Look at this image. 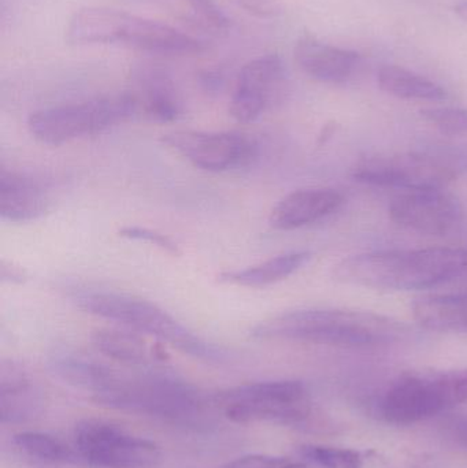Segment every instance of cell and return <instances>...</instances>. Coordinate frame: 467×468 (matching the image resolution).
Instances as JSON below:
<instances>
[{"instance_id":"6da1fadb","label":"cell","mask_w":467,"mask_h":468,"mask_svg":"<svg viewBox=\"0 0 467 468\" xmlns=\"http://www.w3.org/2000/svg\"><path fill=\"white\" fill-rule=\"evenodd\" d=\"M406 326L389 316L359 310H298L258 324L251 335L260 340H291L342 348H376L399 340Z\"/></svg>"},{"instance_id":"7a4b0ae2","label":"cell","mask_w":467,"mask_h":468,"mask_svg":"<svg viewBox=\"0 0 467 468\" xmlns=\"http://www.w3.org/2000/svg\"><path fill=\"white\" fill-rule=\"evenodd\" d=\"M466 270L467 250L435 247L350 256L334 266V277L364 288L417 291L446 282Z\"/></svg>"},{"instance_id":"3957f363","label":"cell","mask_w":467,"mask_h":468,"mask_svg":"<svg viewBox=\"0 0 467 468\" xmlns=\"http://www.w3.org/2000/svg\"><path fill=\"white\" fill-rule=\"evenodd\" d=\"M90 399L98 406L180 426L199 425L208 407L199 389L161 366L133 373L114 368L103 389Z\"/></svg>"},{"instance_id":"277c9868","label":"cell","mask_w":467,"mask_h":468,"mask_svg":"<svg viewBox=\"0 0 467 468\" xmlns=\"http://www.w3.org/2000/svg\"><path fill=\"white\" fill-rule=\"evenodd\" d=\"M71 302L90 315L115 322L139 335H150L183 354L207 363H225L229 352L186 329L177 319L148 300L92 288H71Z\"/></svg>"},{"instance_id":"5b68a950","label":"cell","mask_w":467,"mask_h":468,"mask_svg":"<svg viewBox=\"0 0 467 468\" xmlns=\"http://www.w3.org/2000/svg\"><path fill=\"white\" fill-rule=\"evenodd\" d=\"M66 40L76 46H126L162 55H196L205 41L164 22L109 7H85L69 19Z\"/></svg>"},{"instance_id":"8992f818","label":"cell","mask_w":467,"mask_h":468,"mask_svg":"<svg viewBox=\"0 0 467 468\" xmlns=\"http://www.w3.org/2000/svg\"><path fill=\"white\" fill-rule=\"evenodd\" d=\"M139 112L131 93L101 96L80 103L47 107L27 118L30 134L41 144L58 145L101 133Z\"/></svg>"},{"instance_id":"52a82bcc","label":"cell","mask_w":467,"mask_h":468,"mask_svg":"<svg viewBox=\"0 0 467 468\" xmlns=\"http://www.w3.org/2000/svg\"><path fill=\"white\" fill-rule=\"evenodd\" d=\"M213 404L227 420L241 425L260 422L302 425L312 414L306 387L299 381H265L217 393Z\"/></svg>"},{"instance_id":"ba28073f","label":"cell","mask_w":467,"mask_h":468,"mask_svg":"<svg viewBox=\"0 0 467 468\" xmlns=\"http://www.w3.org/2000/svg\"><path fill=\"white\" fill-rule=\"evenodd\" d=\"M467 401V368L400 377L381 401V415L392 425L430 420Z\"/></svg>"},{"instance_id":"9c48e42d","label":"cell","mask_w":467,"mask_h":468,"mask_svg":"<svg viewBox=\"0 0 467 468\" xmlns=\"http://www.w3.org/2000/svg\"><path fill=\"white\" fill-rule=\"evenodd\" d=\"M74 448L82 463L96 468H148L156 466L162 458L155 442L93 418L77 423Z\"/></svg>"},{"instance_id":"30bf717a","label":"cell","mask_w":467,"mask_h":468,"mask_svg":"<svg viewBox=\"0 0 467 468\" xmlns=\"http://www.w3.org/2000/svg\"><path fill=\"white\" fill-rule=\"evenodd\" d=\"M162 143L197 169L211 173L247 166L258 153L251 137L236 132H172Z\"/></svg>"},{"instance_id":"8fae6325","label":"cell","mask_w":467,"mask_h":468,"mask_svg":"<svg viewBox=\"0 0 467 468\" xmlns=\"http://www.w3.org/2000/svg\"><path fill=\"white\" fill-rule=\"evenodd\" d=\"M353 177L370 186L421 191L446 188L454 181L455 172L427 156L391 154L361 159L354 166Z\"/></svg>"},{"instance_id":"7c38bea8","label":"cell","mask_w":467,"mask_h":468,"mask_svg":"<svg viewBox=\"0 0 467 468\" xmlns=\"http://www.w3.org/2000/svg\"><path fill=\"white\" fill-rule=\"evenodd\" d=\"M287 84V68L279 55H262L249 60L239 73L230 101V115L238 122H254L281 101Z\"/></svg>"},{"instance_id":"4fadbf2b","label":"cell","mask_w":467,"mask_h":468,"mask_svg":"<svg viewBox=\"0 0 467 468\" xmlns=\"http://www.w3.org/2000/svg\"><path fill=\"white\" fill-rule=\"evenodd\" d=\"M389 217L405 229L427 236H444L460 222V202L444 189L408 191L392 200Z\"/></svg>"},{"instance_id":"5bb4252c","label":"cell","mask_w":467,"mask_h":468,"mask_svg":"<svg viewBox=\"0 0 467 468\" xmlns=\"http://www.w3.org/2000/svg\"><path fill=\"white\" fill-rule=\"evenodd\" d=\"M46 407L43 390L14 360L0 363V420L5 425L33 422Z\"/></svg>"},{"instance_id":"9a60e30c","label":"cell","mask_w":467,"mask_h":468,"mask_svg":"<svg viewBox=\"0 0 467 468\" xmlns=\"http://www.w3.org/2000/svg\"><path fill=\"white\" fill-rule=\"evenodd\" d=\"M49 188L27 173L0 170V217L14 224L36 221L51 208Z\"/></svg>"},{"instance_id":"2e32d148","label":"cell","mask_w":467,"mask_h":468,"mask_svg":"<svg viewBox=\"0 0 467 468\" xmlns=\"http://www.w3.org/2000/svg\"><path fill=\"white\" fill-rule=\"evenodd\" d=\"M343 202L345 197L336 189H298L274 206L269 222L274 229H299L331 216L342 207Z\"/></svg>"},{"instance_id":"e0dca14e","label":"cell","mask_w":467,"mask_h":468,"mask_svg":"<svg viewBox=\"0 0 467 468\" xmlns=\"http://www.w3.org/2000/svg\"><path fill=\"white\" fill-rule=\"evenodd\" d=\"M134 93L139 110L148 120L173 122L183 112V103L172 76L155 63H143L133 71Z\"/></svg>"},{"instance_id":"ac0fdd59","label":"cell","mask_w":467,"mask_h":468,"mask_svg":"<svg viewBox=\"0 0 467 468\" xmlns=\"http://www.w3.org/2000/svg\"><path fill=\"white\" fill-rule=\"evenodd\" d=\"M295 59L299 68L312 79L340 84L347 81L356 70L359 55L317 38L303 37L296 43Z\"/></svg>"},{"instance_id":"d6986e66","label":"cell","mask_w":467,"mask_h":468,"mask_svg":"<svg viewBox=\"0 0 467 468\" xmlns=\"http://www.w3.org/2000/svg\"><path fill=\"white\" fill-rule=\"evenodd\" d=\"M93 346L104 356L134 368L159 367L166 360L159 348L132 330L99 329L92 333Z\"/></svg>"},{"instance_id":"ffe728a7","label":"cell","mask_w":467,"mask_h":468,"mask_svg":"<svg viewBox=\"0 0 467 468\" xmlns=\"http://www.w3.org/2000/svg\"><path fill=\"white\" fill-rule=\"evenodd\" d=\"M16 455L37 467H65L81 464L76 448L63 442L51 434L40 431H22L13 439Z\"/></svg>"},{"instance_id":"44dd1931","label":"cell","mask_w":467,"mask_h":468,"mask_svg":"<svg viewBox=\"0 0 467 468\" xmlns=\"http://www.w3.org/2000/svg\"><path fill=\"white\" fill-rule=\"evenodd\" d=\"M312 253L309 250H293L274 256L262 263L247 267L236 271L224 272L219 280L232 285L246 286V288H265L280 281L287 280L291 275L309 263Z\"/></svg>"},{"instance_id":"7402d4cb","label":"cell","mask_w":467,"mask_h":468,"mask_svg":"<svg viewBox=\"0 0 467 468\" xmlns=\"http://www.w3.org/2000/svg\"><path fill=\"white\" fill-rule=\"evenodd\" d=\"M419 326L433 332H467V294L430 296L413 303Z\"/></svg>"},{"instance_id":"603a6c76","label":"cell","mask_w":467,"mask_h":468,"mask_svg":"<svg viewBox=\"0 0 467 468\" xmlns=\"http://www.w3.org/2000/svg\"><path fill=\"white\" fill-rule=\"evenodd\" d=\"M377 82L384 92L405 101H440L447 98V90L441 85L399 66L381 68Z\"/></svg>"},{"instance_id":"cb8c5ba5","label":"cell","mask_w":467,"mask_h":468,"mask_svg":"<svg viewBox=\"0 0 467 468\" xmlns=\"http://www.w3.org/2000/svg\"><path fill=\"white\" fill-rule=\"evenodd\" d=\"M301 455L324 468H361L364 463L361 453L342 448L304 445L301 448Z\"/></svg>"},{"instance_id":"d4e9b609","label":"cell","mask_w":467,"mask_h":468,"mask_svg":"<svg viewBox=\"0 0 467 468\" xmlns=\"http://www.w3.org/2000/svg\"><path fill=\"white\" fill-rule=\"evenodd\" d=\"M428 123L449 136L467 134V109L460 107H428L419 112Z\"/></svg>"},{"instance_id":"484cf974","label":"cell","mask_w":467,"mask_h":468,"mask_svg":"<svg viewBox=\"0 0 467 468\" xmlns=\"http://www.w3.org/2000/svg\"><path fill=\"white\" fill-rule=\"evenodd\" d=\"M221 468H306V464L290 458L271 455H247Z\"/></svg>"},{"instance_id":"4316f807","label":"cell","mask_w":467,"mask_h":468,"mask_svg":"<svg viewBox=\"0 0 467 468\" xmlns=\"http://www.w3.org/2000/svg\"><path fill=\"white\" fill-rule=\"evenodd\" d=\"M120 236L129 239H136V241L150 242V244L155 245V247L161 248V250H166V252L172 253V255H178L180 253L178 245L170 237L156 232V230L147 229V228H122L120 230Z\"/></svg>"},{"instance_id":"83f0119b","label":"cell","mask_w":467,"mask_h":468,"mask_svg":"<svg viewBox=\"0 0 467 468\" xmlns=\"http://www.w3.org/2000/svg\"><path fill=\"white\" fill-rule=\"evenodd\" d=\"M188 3L194 8L195 14L213 29L227 30L229 27V18L216 3L211 0H188Z\"/></svg>"},{"instance_id":"f1b7e54d","label":"cell","mask_w":467,"mask_h":468,"mask_svg":"<svg viewBox=\"0 0 467 468\" xmlns=\"http://www.w3.org/2000/svg\"><path fill=\"white\" fill-rule=\"evenodd\" d=\"M239 5L258 18H276L284 11L281 0H238Z\"/></svg>"},{"instance_id":"f546056e","label":"cell","mask_w":467,"mask_h":468,"mask_svg":"<svg viewBox=\"0 0 467 468\" xmlns=\"http://www.w3.org/2000/svg\"><path fill=\"white\" fill-rule=\"evenodd\" d=\"M444 436L467 450V415L450 417L443 423Z\"/></svg>"},{"instance_id":"4dcf8cb0","label":"cell","mask_w":467,"mask_h":468,"mask_svg":"<svg viewBox=\"0 0 467 468\" xmlns=\"http://www.w3.org/2000/svg\"><path fill=\"white\" fill-rule=\"evenodd\" d=\"M200 85H202L203 90L207 93L221 92L222 88L225 87V76L222 71L216 70V69H211V70L203 71L199 77Z\"/></svg>"},{"instance_id":"1f68e13d","label":"cell","mask_w":467,"mask_h":468,"mask_svg":"<svg viewBox=\"0 0 467 468\" xmlns=\"http://www.w3.org/2000/svg\"><path fill=\"white\" fill-rule=\"evenodd\" d=\"M0 274H2V280H8L10 282H22L24 281L25 272L22 271L18 267H7L5 266V261L2 263V267H0Z\"/></svg>"},{"instance_id":"d6a6232c","label":"cell","mask_w":467,"mask_h":468,"mask_svg":"<svg viewBox=\"0 0 467 468\" xmlns=\"http://www.w3.org/2000/svg\"><path fill=\"white\" fill-rule=\"evenodd\" d=\"M336 123H329L324 128L323 134L320 136L321 142L325 143L326 140L331 139L334 136V132H336Z\"/></svg>"},{"instance_id":"836d02e7","label":"cell","mask_w":467,"mask_h":468,"mask_svg":"<svg viewBox=\"0 0 467 468\" xmlns=\"http://www.w3.org/2000/svg\"><path fill=\"white\" fill-rule=\"evenodd\" d=\"M455 13L463 19V21L467 22V0H462V2H458L455 5Z\"/></svg>"}]
</instances>
